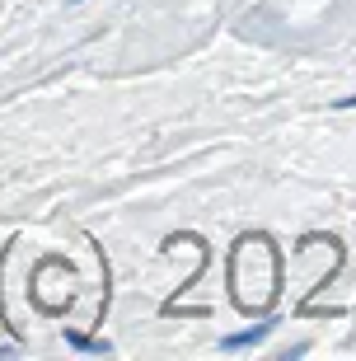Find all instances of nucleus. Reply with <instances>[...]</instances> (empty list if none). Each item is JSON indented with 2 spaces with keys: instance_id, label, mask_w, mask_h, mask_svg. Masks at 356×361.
Here are the masks:
<instances>
[{
  "instance_id": "obj_1",
  "label": "nucleus",
  "mask_w": 356,
  "mask_h": 361,
  "mask_svg": "<svg viewBox=\"0 0 356 361\" xmlns=\"http://www.w3.org/2000/svg\"><path fill=\"white\" fill-rule=\"evenodd\" d=\"M281 281V258L267 235H244L230 254V291L239 310H267L277 300Z\"/></svg>"
},
{
  "instance_id": "obj_2",
  "label": "nucleus",
  "mask_w": 356,
  "mask_h": 361,
  "mask_svg": "<svg viewBox=\"0 0 356 361\" xmlns=\"http://www.w3.org/2000/svg\"><path fill=\"white\" fill-rule=\"evenodd\" d=\"M267 334H272V324H253V329H244V334H230L221 348H230V352H235V348H253V343H263Z\"/></svg>"
},
{
  "instance_id": "obj_3",
  "label": "nucleus",
  "mask_w": 356,
  "mask_h": 361,
  "mask_svg": "<svg viewBox=\"0 0 356 361\" xmlns=\"http://www.w3.org/2000/svg\"><path fill=\"white\" fill-rule=\"evenodd\" d=\"M338 108H356V94H347V99H338Z\"/></svg>"
}]
</instances>
